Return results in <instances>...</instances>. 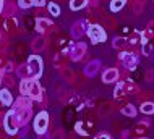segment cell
I'll use <instances>...</instances> for the list:
<instances>
[{
  "mask_svg": "<svg viewBox=\"0 0 154 139\" xmlns=\"http://www.w3.org/2000/svg\"><path fill=\"white\" fill-rule=\"evenodd\" d=\"M47 10H49V13H51L52 16H59L60 15V7L57 5V3H54V2H51L47 5Z\"/></svg>",
  "mask_w": 154,
  "mask_h": 139,
  "instance_id": "obj_32",
  "label": "cell"
},
{
  "mask_svg": "<svg viewBox=\"0 0 154 139\" xmlns=\"http://www.w3.org/2000/svg\"><path fill=\"white\" fill-rule=\"evenodd\" d=\"M86 7H88V0H72L70 2V10H73V11L83 10Z\"/></svg>",
  "mask_w": 154,
  "mask_h": 139,
  "instance_id": "obj_19",
  "label": "cell"
},
{
  "mask_svg": "<svg viewBox=\"0 0 154 139\" xmlns=\"http://www.w3.org/2000/svg\"><path fill=\"white\" fill-rule=\"evenodd\" d=\"M3 126H5V131L8 134H11V136H15V134L18 133L20 121H18V116H16V113L13 110H10L5 115V118H3Z\"/></svg>",
  "mask_w": 154,
  "mask_h": 139,
  "instance_id": "obj_6",
  "label": "cell"
},
{
  "mask_svg": "<svg viewBox=\"0 0 154 139\" xmlns=\"http://www.w3.org/2000/svg\"><path fill=\"white\" fill-rule=\"evenodd\" d=\"M119 60L122 62L123 68L127 70V71H133V70H136V66H138L140 58H138V55H136V52L122 50V52L119 53Z\"/></svg>",
  "mask_w": 154,
  "mask_h": 139,
  "instance_id": "obj_4",
  "label": "cell"
},
{
  "mask_svg": "<svg viewBox=\"0 0 154 139\" xmlns=\"http://www.w3.org/2000/svg\"><path fill=\"white\" fill-rule=\"evenodd\" d=\"M3 28H5V31L8 32V34H11V32L16 31V28H18V23H16V20L11 16V18H5V21H3Z\"/></svg>",
  "mask_w": 154,
  "mask_h": 139,
  "instance_id": "obj_15",
  "label": "cell"
},
{
  "mask_svg": "<svg viewBox=\"0 0 154 139\" xmlns=\"http://www.w3.org/2000/svg\"><path fill=\"white\" fill-rule=\"evenodd\" d=\"M0 104L3 107H10L13 104V95H11V92L8 89H0Z\"/></svg>",
  "mask_w": 154,
  "mask_h": 139,
  "instance_id": "obj_13",
  "label": "cell"
},
{
  "mask_svg": "<svg viewBox=\"0 0 154 139\" xmlns=\"http://www.w3.org/2000/svg\"><path fill=\"white\" fill-rule=\"evenodd\" d=\"M94 139H114V137H112L109 133H99L94 136Z\"/></svg>",
  "mask_w": 154,
  "mask_h": 139,
  "instance_id": "obj_36",
  "label": "cell"
},
{
  "mask_svg": "<svg viewBox=\"0 0 154 139\" xmlns=\"http://www.w3.org/2000/svg\"><path fill=\"white\" fill-rule=\"evenodd\" d=\"M16 74H18L21 79H28V74H29V71H28V65L24 63V65L18 66V70H16Z\"/></svg>",
  "mask_w": 154,
  "mask_h": 139,
  "instance_id": "obj_30",
  "label": "cell"
},
{
  "mask_svg": "<svg viewBox=\"0 0 154 139\" xmlns=\"http://www.w3.org/2000/svg\"><path fill=\"white\" fill-rule=\"evenodd\" d=\"M54 65H55L57 66V68H65V55H62V53H55V55H54Z\"/></svg>",
  "mask_w": 154,
  "mask_h": 139,
  "instance_id": "obj_27",
  "label": "cell"
},
{
  "mask_svg": "<svg viewBox=\"0 0 154 139\" xmlns=\"http://www.w3.org/2000/svg\"><path fill=\"white\" fill-rule=\"evenodd\" d=\"M114 110H115V105H112L110 102H107V104H102L101 105V110H99V113H101L102 116H107V115H110Z\"/></svg>",
  "mask_w": 154,
  "mask_h": 139,
  "instance_id": "obj_25",
  "label": "cell"
},
{
  "mask_svg": "<svg viewBox=\"0 0 154 139\" xmlns=\"http://www.w3.org/2000/svg\"><path fill=\"white\" fill-rule=\"evenodd\" d=\"M51 28H54V24H52V21L49 20V18H44V16H41V18L36 20V31L39 32L41 36L45 34V32H47Z\"/></svg>",
  "mask_w": 154,
  "mask_h": 139,
  "instance_id": "obj_10",
  "label": "cell"
},
{
  "mask_svg": "<svg viewBox=\"0 0 154 139\" xmlns=\"http://www.w3.org/2000/svg\"><path fill=\"white\" fill-rule=\"evenodd\" d=\"M51 139H65V134H63V131H62V129H57V131L52 133Z\"/></svg>",
  "mask_w": 154,
  "mask_h": 139,
  "instance_id": "obj_35",
  "label": "cell"
},
{
  "mask_svg": "<svg viewBox=\"0 0 154 139\" xmlns=\"http://www.w3.org/2000/svg\"><path fill=\"white\" fill-rule=\"evenodd\" d=\"M138 139H148V137H138Z\"/></svg>",
  "mask_w": 154,
  "mask_h": 139,
  "instance_id": "obj_42",
  "label": "cell"
},
{
  "mask_svg": "<svg viewBox=\"0 0 154 139\" xmlns=\"http://www.w3.org/2000/svg\"><path fill=\"white\" fill-rule=\"evenodd\" d=\"M125 5H127V0H112L110 2V11L117 13V11H120Z\"/></svg>",
  "mask_w": 154,
  "mask_h": 139,
  "instance_id": "obj_23",
  "label": "cell"
},
{
  "mask_svg": "<svg viewBox=\"0 0 154 139\" xmlns=\"http://www.w3.org/2000/svg\"><path fill=\"white\" fill-rule=\"evenodd\" d=\"M141 37H143L144 41H148V42H149V39H152V37H154V20L148 23L146 29L141 32Z\"/></svg>",
  "mask_w": 154,
  "mask_h": 139,
  "instance_id": "obj_17",
  "label": "cell"
},
{
  "mask_svg": "<svg viewBox=\"0 0 154 139\" xmlns=\"http://www.w3.org/2000/svg\"><path fill=\"white\" fill-rule=\"evenodd\" d=\"M28 71H29V74H28V79H36L41 78V74H42V58H41L39 55H29V58H28Z\"/></svg>",
  "mask_w": 154,
  "mask_h": 139,
  "instance_id": "obj_3",
  "label": "cell"
},
{
  "mask_svg": "<svg viewBox=\"0 0 154 139\" xmlns=\"http://www.w3.org/2000/svg\"><path fill=\"white\" fill-rule=\"evenodd\" d=\"M3 5H5V3H3V2H0V13H3Z\"/></svg>",
  "mask_w": 154,
  "mask_h": 139,
  "instance_id": "obj_40",
  "label": "cell"
},
{
  "mask_svg": "<svg viewBox=\"0 0 154 139\" xmlns=\"http://www.w3.org/2000/svg\"><path fill=\"white\" fill-rule=\"evenodd\" d=\"M127 42H128V44L131 45V47H133V45H136V44H138V42L141 44V32L135 31V32H133V34H131V37H128V39H127Z\"/></svg>",
  "mask_w": 154,
  "mask_h": 139,
  "instance_id": "obj_29",
  "label": "cell"
},
{
  "mask_svg": "<svg viewBox=\"0 0 154 139\" xmlns=\"http://www.w3.org/2000/svg\"><path fill=\"white\" fill-rule=\"evenodd\" d=\"M86 50H88V45H86L85 42H76V44H73V47L70 50L68 55L73 62H80V60H83V57L86 55Z\"/></svg>",
  "mask_w": 154,
  "mask_h": 139,
  "instance_id": "obj_9",
  "label": "cell"
},
{
  "mask_svg": "<svg viewBox=\"0 0 154 139\" xmlns=\"http://www.w3.org/2000/svg\"><path fill=\"white\" fill-rule=\"evenodd\" d=\"M42 139H51V136H47V134H42Z\"/></svg>",
  "mask_w": 154,
  "mask_h": 139,
  "instance_id": "obj_41",
  "label": "cell"
},
{
  "mask_svg": "<svg viewBox=\"0 0 154 139\" xmlns=\"http://www.w3.org/2000/svg\"><path fill=\"white\" fill-rule=\"evenodd\" d=\"M18 7H20V8H24V10H28V8L32 7V0H20V2H18Z\"/></svg>",
  "mask_w": 154,
  "mask_h": 139,
  "instance_id": "obj_34",
  "label": "cell"
},
{
  "mask_svg": "<svg viewBox=\"0 0 154 139\" xmlns=\"http://www.w3.org/2000/svg\"><path fill=\"white\" fill-rule=\"evenodd\" d=\"M99 68H101V62L91 60V62H88V65L85 66V74L88 78H93V76H96V73L99 71Z\"/></svg>",
  "mask_w": 154,
  "mask_h": 139,
  "instance_id": "obj_12",
  "label": "cell"
},
{
  "mask_svg": "<svg viewBox=\"0 0 154 139\" xmlns=\"http://www.w3.org/2000/svg\"><path fill=\"white\" fill-rule=\"evenodd\" d=\"M60 76L63 78L65 81H68V83H73L75 79H76V74H75V71L70 70L68 66H65V68L60 70Z\"/></svg>",
  "mask_w": 154,
  "mask_h": 139,
  "instance_id": "obj_16",
  "label": "cell"
},
{
  "mask_svg": "<svg viewBox=\"0 0 154 139\" xmlns=\"http://www.w3.org/2000/svg\"><path fill=\"white\" fill-rule=\"evenodd\" d=\"M45 2L44 0H32V7H44Z\"/></svg>",
  "mask_w": 154,
  "mask_h": 139,
  "instance_id": "obj_38",
  "label": "cell"
},
{
  "mask_svg": "<svg viewBox=\"0 0 154 139\" xmlns=\"http://www.w3.org/2000/svg\"><path fill=\"white\" fill-rule=\"evenodd\" d=\"M20 92L23 97H28L31 100H42V87L36 79H23L20 84Z\"/></svg>",
  "mask_w": 154,
  "mask_h": 139,
  "instance_id": "obj_1",
  "label": "cell"
},
{
  "mask_svg": "<svg viewBox=\"0 0 154 139\" xmlns=\"http://www.w3.org/2000/svg\"><path fill=\"white\" fill-rule=\"evenodd\" d=\"M88 37L91 41V44H99V42H106L107 39V32L104 31V28L101 26V24L94 23V24H89L88 28Z\"/></svg>",
  "mask_w": 154,
  "mask_h": 139,
  "instance_id": "obj_5",
  "label": "cell"
},
{
  "mask_svg": "<svg viewBox=\"0 0 154 139\" xmlns=\"http://www.w3.org/2000/svg\"><path fill=\"white\" fill-rule=\"evenodd\" d=\"M122 113H123L125 116H130V118H135V116H136V108H135V105L127 104L125 107H122Z\"/></svg>",
  "mask_w": 154,
  "mask_h": 139,
  "instance_id": "obj_22",
  "label": "cell"
},
{
  "mask_svg": "<svg viewBox=\"0 0 154 139\" xmlns=\"http://www.w3.org/2000/svg\"><path fill=\"white\" fill-rule=\"evenodd\" d=\"M148 126H149V120H144V121H140L138 125L135 126V133L138 134V136H141L144 131L148 129Z\"/></svg>",
  "mask_w": 154,
  "mask_h": 139,
  "instance_id": "obj_28",
  "label": "cell"
},
{
  "mask_svg": "<svg viewBox=\"0 0 154 139\" xmlns=\"http://www.w3.org/2000/svg\"><path fill=\"white\" fill-rule=\"evenodd\" d=\"M75 131L80 134V136H88V134H89V128L86 126L85 121H78V123L75 125Z\"/></svg>",
  "mask_w": 154,
  "mask_h": 139,
  "instance_id": "obj_21",
  "label": "cell"
},
{
  "mask_svg": "<svg viewBox=\"0 0 154 139\" xmlns=\"http://www.w3.org/2000/svg\"><path fill=\"white\" fill-rule=\"evenodd\" d=\"M112 45H114V49L123 50V49L128 45V42H127V39H125V37H114V42H112Z\"/></svg>",
  "mask_w": 154,
  "mask_h": 139,
  "instance_id": "obj_24",
  "label": "cell"
},
{
  "mask_svg": "<svg viewBox=\"0 0 154 139\" xmlns=\"http://www.w3.org/2000/svg\"><path fill=\"white\" fill-rule=\"evenodd\" d=\"M138 86H136L133 81H130V79H123V81H119L117 83V86H115V89H114V97L115 100H125L128 97V95H138Z\"/></svg>",
  "mask_w": 154,
  "mask_h": 139,
  "instance_id": "obj_2",
  "label": "cell"
},
{
  "mask_svg": "<svg viewBox=\"0 0 154 139\" xmlns=\"http://www.w3.org/2000/svg\"><path fill=\"white\" fill-rule=\"evenodd\" d=\"M45 44H47L45 37L44 36H37L36 39H32V42H31V49L34 50V52H41V50L45 49Z\"/></svg>",
  "mask_w": 154,
  "mask_h": 139,
  "instance_id": "obj_14",
  "label": "cell"
},
{
  "mask_svg": "<svg viewBox=\"0 0 154 139\" xmlns=\"http://www.w3.org/2000/svg\"><path fill=\"white\" fill-rule=\"evenodd\" d=\"M141 53H143L144 57H149L152 53V45L151 42H144V44H141Z\"/></svg>",
  "mask_w": 154,
  "mask_h": 139,
  "instance_id": "obj_31",
  "label": "cell"
},
{
  "mask_svg": "<svg viewBox=\"0 0 154 139\" xmlns=\"http://www.w3.org/2000/svg\"><path fill=\"white\" fill-rule=\"evenodd\" d=\"M146 81H148V83L154 81V71H152V70H149L148 73H146Z\"/></svg>",
  "mask_w": 154,
  "mask_h": 139,
  "instance_id": "obj_37",
  "label": "cell"
},
{
  "mask_svg": "<svg viewBox=\"0 0 154 139\" xmlns=\"http://www.w3.org/2000/svg\"><path fill=\"white\" fill-rule=\"evenodd\" d=\"M3 13H7V18H11V15H15V5L13 3H5L3 5Z\"/></svg>",
  "mask_w": 154,
  "mask_h": 139,
  "instance_id": "obj_33",
  "label": "cell"
},
{
  "mask_svg": "<svg viewBox=\"0 0 154 139\" xmlns=\"http://www.w3.org/2000/svg\"><path fill=\"white\" fill-rule=\"evenodd\" d=\"M130 7H131L133 15H135V16H140L141 13H143V10H144V2L136 0V2H131V3H130Z\"/></svg>",
  "mask_w": 154,
  "mask_h": 139,
  "instance_id": "obj_20",
  "label": "cell"
},
{
  "mask_svg": "<svg viewBox=\"0 0 154 139\" xmlns=\"http://www.w3.org/2000/svg\"><path fill=\"white\" fill-rule=\"evenodd\" d=\"M140 112L144 113V115H154V102L151 100H146L140 105Z\"/></svg>",
  "mask_w": 154,
  "mask_h": 139,
  "instance_id": "obj_18",
  "label": "cell"
},
{
  "mask_svg": "<svg viewBox=\"0 0 154 139\" xmlns=\"http://www.w3.org/2000/svg\"><path fill=\"white\" fill-rule=\"evenodd\" d=\"M122 137H123V139H135V137H133L131 134H130V131H123Z\"/></svg>",
  "mask_w": 154,
  "mask_h": 139,
  "instance_id": "obj_39",
  "label": "cell"
},
{
  "mask_svg": "<svg viewBox=\"0 0 154 139\" xmlns=\"http://www.w3.org/2000/svg\"><path fill=\"white\" fill-rule=\"evenodd\" d=\"M119 78H120V71L117 68H107L102 73V83H106V84L115 83Z\"/></svg>",
  "mask_w": 154,
  "mask_h": 139,
  "instance_id": "obj_11",
  "label": "cell"
},
{
  "mask_svg": "<svg viewBox=\"0 0 154 139\" xmlns=\"http://www.w3.org/2000/svg\"><path fill=\"white\" fill-rule=\"evenodd\" d=\"M88 28H89V20H80V21H76V23H73L72 37L73 39H81V37L88 32Z\"/></svg>",
  "mask_w": 154,
  "mask_h": 139,
  "instance_id": "obj_8",
  "label": "cell"
},
{
  "mask_svg": "<svg viewBox=\"0 0 154 139\" xmlns=\"http://www.w3.org/2000/svg\"><path fill=\"white\" fill-rule=\"evenodd\" d=\"M47 128H49V113L45 110H42V112L37 113L36 118H34V131L42 136L47 131Z\"/></svg>",
  "mask_w": 154,
  "mask_h": 139,
  "instance_id": "obj_7",
  "label": "cell"
},
{
  "mask_svg": "<svg viewBox=\"0 0 154 139\" xmlns=\"http://www.w3.org/2000/svg\"><path fill=\"white\" fill-rule=\"evenodd\" d=\"M102 23H104V28H109V29H114L117 28V20L114 18V16H104L102 18Z\"/></svg>",
  "mask_w": 154,
  "mask_h": 139,
  "instance_id": "obj_26",
  "label": "cell"
}]
</instances>
